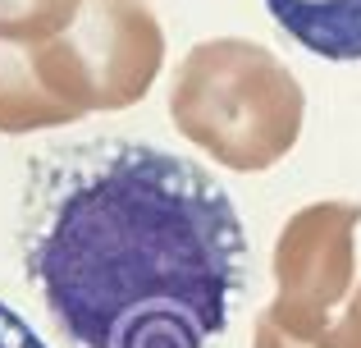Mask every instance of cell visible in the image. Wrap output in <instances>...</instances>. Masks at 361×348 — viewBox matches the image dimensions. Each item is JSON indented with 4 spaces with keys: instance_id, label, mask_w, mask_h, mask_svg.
Returning <instances> with one entry per match:
<instances>
[{
    "instance_id": "277c9868",
    "label": "cell",
    "mask_w": 361,
    "mask_h": 348,
    "mask_svg": "<svg viewBox=\"0 0 361 348\" xmlns=\"http://www.w3.org/2000/svg\"><path fill=\"white\" fill-rule=\"evenodd\" d=\"M357 206H307L298 220L283 224L274 248V280L279 303L270 321L298 340H329L325 312L348 289V234H353Z\"/></svg>"
},
{
    "instance_id": "5b68a950",
    "label": "cell",
    "mask_w": 361,
    "mask_h": 348,
    "mask_svg": "<svg viewBox=\"0 0 361 348\" xmlns=\"http://www.w3.org/2000/svg\"><path fill=\"white\" fill-rule=\"evenodd\" d=\"M78 119L42 78L32 42L0 37V133H27Z\"/></svg>"
},
{
    "instance_id": "ba28073f",
    "label": "cell",
    "mask_w": 361,
    "mask_h": 348,
    "mask_svg": "<svg viewBox=\"0 0 361 348\" xmlns=\"http://www.w3.org/2000/svg\"><path fill=\"white\" fill-rule=\"evenodd\" d=\"M0 348H46L42 340L32 335V325L14 312V307L0 303Z\"/></svg>"
},
{
    "instance_id": "9c48e42d",
    "label": "cell",
    "mask_w": 361,
    "mask_h": 348,
    "mask_svg": "<svg viewBox=\"0 0 361 348\" xmlns=\"http://www.w3.org/2000/svg\"><path fill=\"white\" fill-rule=\"evenodd\" d=\"M256 348H334V344L329 340H298V335L279 330L270 316H261V325H256Z\"/></svg>"
},
{
    "instance_id": "30bf717a",
    "label": "cell",
    "mask_w": 361,
    "mask_h": 348,
    "mask_svg": "<svg viewBox=\"0 0 361 348\" xmlns=\"http://www.w3.org/2000/svg\"><path fill=\"white\" fill-rule=\"evenodd\" d=\"M343 348H361V298L348 312V330H343Z\"/></svg>"
},
{
    "instance_id": "52a82bcc",
    "label": "cell",
    "mask_w": 361,
    "mask_h": 348,
    "mask_svg": "<svg viewBox=\"0 0 361 348\" xmlns=\"http://www.w3.org/2000/svg\"><path fill=\"white\" fill-rule=\"evenodd\" d=\"M82 0H0V37L14 42H51L78 18Z\"/></svg>"
},
{
    "instance_id": "6da1fadb",
    "label": "cell",
    "mask_w": 361,
    "mask_h": 348,
    "mask_svg": "<svg viewBox=\"0 0 361 348\" xmlns=\"http://www.w3.org/2000/svg\"><path fill=\"white\" fill-rule=\"evenodd\" d=\"M247 234L211 170L147 143L37 165L23 270L73 348H206L243 289Z\"/></svg>"
},
{
    "instance_id": "7a4b0ae2",
    "label": "cell",
    "mask_w": 361,
    "mask_h": 348,
    "mask_svg": "<svg viewBox=\"0 0 361 348\" xmlns=\"http://www.w3.org/2000/svg\"><path fill=\"white\" fill-rule=\"evenodd\" d=\"M169 115L178 133L233 170H265L302 124V88L252 42H202L178 64Z\"/></svg>"
},
{
    "instance_id": "8992f818",
    "label": "cell",
    "mask_w": 361,
    "mask_h": 348,
    "mask_svg": "<svg viewBox=\"0 0 361 348\" xmlns=\"http://www.w3.org/2000/svg\"><path fill=\"white\" fill-rule=\"evenodd\" d=\"M265 9L311 55L338 64L361 60V0H265Z\"/></svg>"
},
{
    "instance_id": "3957f363",
    "label": "cell",
    "mask_w": 361,
    "mask_h": 348,
    "mask_svg": "<svg viewBox=\"0 0 361 348\" xmlns=\"http://www.w3.org/2000/svg\"><path fill=\"white\" fill-rule=\"evenodd\" d=\"M37 64L73 115L123 110L160 69V28L137 0H82L64 32L37 42Z\"/></svg>"
}]
</instances>
